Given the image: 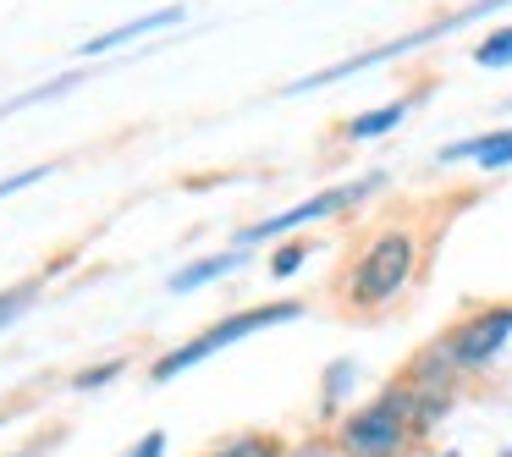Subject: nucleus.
I'll list each match as a JSON object with an SVG mask.
<instances>
[{
	"instance_id": "obj_1",
	"label": "nucleus",
	"mask_w": 512,
	"mask_h": 457,
	"mask_svg": "<svg viewBox=\"0 0 512 457\" xmlns=\"http://www.w3.org/2000/svg\"><path fill=\"white\" fill-rule=\"evenodd\" d=\"M424 270V232L413 221H386L353 248L342 270V303L353 314H386Z\"/></svg>"
},
{
	"instance_id": "obj_2",
	"label": "nucleus",
	"mask_w": 512,
	"mask_h": 457,
	"mask_svg": "<svg viewBox=\"0 0 512 457\" xmlns=\"http://www.w3.org/2000/svg\"><path fill=\"white\" fill-rule=\"evenodd\" d=\"M413 446H419V424H413V391L402 375L386 380L369 402H353L331 430L336 457H408Z\"/></svg>"
},
{
	"instance_id": "obj_3",
	"label": "nucleus",
	"mask_w": 512,
	"mask_h": 457,
	"mask_svg": "<svg viewBox=\"0 0 512 457\" xmlns=\"http://www.w3.org/2000/svg\"><path fill=\"white\" fill-rule=\"evenodd\" d=\"M512 0H468V6H457V12H446V17H435V23H424V28H413V34H402V39H386V45H375V50H358V56H342V61H331V67H320V72H303L298 83H287V100H298V94H314V89H331V83H347V78H358V72H369V67H386V61H408V56H419V50H430V45H441V39H452L457 28H468V23H479V17H496V12H507Z\"/></svg>"
},
{
	"instance_id": "obj_4",
	"label": "nucleus",
	"mask_w": 512,
	"mask_h": 457,
	"mask_svg": "<svg viewBox=\"0 0 512 457\" xmlns=\"http://www.w3.org/2000/svg\"><path fill=\"white\" fill-rule=\"evenodd\" d=\"M292 320H303V303L298 298H281V303H254V309H232V314H221L215 325H204L199 336H188L182 347H166V353L149 364V380L155 386H171L177 375H188L193 364H204V358H215V353H226V347H237V342H248V336H259V331H276V325H292Z\"/></svg>"
},
{
	"instance_id": "obj_5",
	"label": "nucleus",
	"mask_w": 512,
	"mask_h": 457,
	"mask_svg": "<svg viewBox=\"0 0 512 457\" xmlns=\"http://www.w3.org/2000/svg\"><path fill=\"white\" fill-rule=\"evenodd\" d=\"M386 182H391L386 171H364V177H353V182H331V188H320L314 199L287 204L281 215H259V221H248L243 232H237V248L287 243V237L309 232V226H320V221H336V215H353V210H364V204L375 199L380 188H386Z\"/></svg>"
},
{
	"instance_id": "obj_6",
	"label": "nucleus",
	"mask_w": 512,
	"mask_h": 457,
	"mask_svg": "<svg viewBox=\"0 0 512 457\" xmlns=\"http://www.w3.org/2000/svg\"><path fill=\"white\" fill-rule=\"evenodd\" d=\"M435 347H441V358L463 380L485 375V369L512 347V303H479V309H468L457 325H446V331L435 336Z\"/></svg>"
},
{
	"instance_id": "obj_7",
	"label": "nucleus",
	"mask_w": 512,
	"mask_h": 457,
	"mask_svg": "<svg viewBox=\"0 0 512 457\" xmlns=\"http://www.w3.org/2000/svg\"><path fill=\"white\" fill-rule=\"evenodd\" d=\"M435 166H479V171H507L512 166V127H485V133L452 138L435 149Z\"/></svg>"
},
{
	"instance_id": "obj_8",
	"label": "nucleus",
	"mask_w": 512,
	"mask_h": 457,
	"mask_svg": "<svg viewBox=\"0 0 512 457\" xmlns=\"http://www.w3.org/2000/svg\"><path fill=\"white\" fill-rule=\"evenodd\" d=\"M182 23H188V6H160V12H144V17H133V23H122V28H105V34L83 39L72 56H78V61H100V56H111V50L133 45V39L160 34V28H182Z\"/></svg>"
},
{
	"instance_id": "obj_9",
	"label": "nucleus",
	"mask_w": 512,
	"mask_h": 457,
	"mask_svg": "<svg viewBox=\"0 0 512 457\" xmlns=\"http://www.w3.org/2000/svg\"><path fill=\"white\" fill-rule=\"evenodd\" d=\"M419 100H424V89L419 94H397V100H380V105H369V111L347 116V122H342V144H375V138H386L391 127L408 122Z\"/></svg>"
},
{
	"instance_id": "obj_10",
	"label": "nucleus",
	"mask_w": 512,
	"mask_h": 457,
	"mask_svg": "<svg viewBox=\"0 0 512 457\" xmlns=\"http://www.w3.org/2000/svg\"><path fill=\"white\" fill-rule=\"evenodd\" d=\"M243 265H248V248H221V254L188 259V265H177V270L166 276V292H177V298H188V292H199V287H215V281L237 276Z\"/></svg>"
},
{
	"instance_id": "obj_11",
	"label": "nucleus",
	"mask_w": 512,
	"mask_h": 457,
	"mask_svg": "<svg viewBox=\"0 0 512 457\" xmlns=\"http://www.w3.org/2000/svg\"><path fill=\"white\" fill-rule=\"evenodd\" d=\"M358 380H364V369H358L353 358H336V364H325V375H320V419H342V413L353 408Z\"/></svg>"
},
{
	"instance_id": "obj_12",
	"label": "nucleus",
	"mask_w": 512,
	"mask_h": 457,
	"mask_svg": "<svg viewBox=\"0 0 512 457\" xmlns=\"http://www.w3.org/2000/svg\"><path fill=\"white\" fill-rule=\"evenodd\" d=\"M61 265H67V259H56V265H50V270H39V276H23V281H17V287H6V292H0V331H12V325L23 320V314L34 309L39 298H45V281L56 276Z\"/></svg>"
},
{
	"instance_id": "obj_13",
	"label": "nucleus",
	"mask_w": 512,
	"mask_h": 457,
	"mask_svg": "<svg viewBox=\"0 0 512 457\" xmlns=\"http://www.w3.org/2000/svg\"><path fill=\"white\" fill-rule=\"evenodd\" d=\"M292 446L281 441L276 430H237V435H226V441H215L204 457H287Z\"/></svg>"
},
{
	"instance_id": "obj_14",
	"label": "nucleus",
	"mask_w": 512,
	"mask_h": 457,
	"mask_svg": "<svg viewBox=\"0 0 512 457\" xmlns=\"http://www.w3.org/2000/svg\"><path fill=\"white\" fill-rule=\"evenodd\" d=\"M78 83H89V78H83V72H61V78L39 83V89H23V94H12V100H0V122H6V116H17V111H28V105L61 100V94H72Z\"/></svg>"
},
{
	"instance_id": "obj_15",
	"label": "nucleus",
	"mask_w": 512,
	"mask_h": 457,
	"mask_svg": "<svg viewBox=\"0 0 512 457\" xmlns=\"http://www.w3.org/2000/svg\"><path fill=\"white\" fill-rule=\"evenodd\" d=\"M468 56H474V67H485V72H507V67H512V28H507V23L490 28V34L479 39Z\"/></svg>"
},
{
	"instance_id": "obj_16",
	"label": "nucleus",
	"mask_w": 512,
	"mask_h": 457,
	"mask_svg": "<svg viewBox=\"0 0 512 457\" xmlns=\"http://www.w3.org/2000/svg\"><path fill=\"white\" fill-rule=\"evenodd\" d=\"M303 265H309V243H303V237H287V243H276V248H270V276H276V281H287V276H298V270Z\"/></svg>"
},
{
	"instance_id": "obj_17",
	"label": "nucleus",
	"mask_w": 512,
	"mask_h": 457,
	"mask_svg": "<svg viewBox=\"0 0 512 457\" xmlns=\"http://www.w3.org/2000/svg\"><path fill=\"white\" fill-rule=\"evenodd\" d=\"M122 375H127V358H105V364L78 369V375H72V391H105L111 380H122Z\"/></svg>"
},
{
	"instance_id": "obj_18",
	"label": "nucleus",
	"mask_w": 512,
	"mask_h": 457,
	"mask_svg": "<svg viewBox=\"0 0 512 457\" xmlns=\"http://www.w3.org/2000/svg\"><path fill=\"white\" fill-rule=\"evenodd\" d=\"M56 166H28V171H12V177H0V204L12 199V193H28V188H39V182L50 177Z\"/></svg>"
},
{
	"instance_id": "obj_19",
	"label": "nucleus",
	"mask_w": 512,
	"mask_h": 457,
	"mask_svg": "<svg viewBox=\"0 0 512 457\" xmlns=\"http://www.w3.org/2000/svg\"><path fill=\"white\" fill-rule=\"evenodd\" d=\"M116 457H166V430H144L133 446H122Z\"/></svg>"
},
{
	"instance_id": "obj_20",
	"label": "nucleus",
	"mask_w": 512,
	"mask_h": 457,
	"mask_svg": "<svg viewBox=\"0 0 512 457\" xmlns=\"http://www.w3.org/2000/svg\"><path fill=\"white\" fill-rule=\"evenodd\" d=\"M45 446H50V441H45ZM45 446H23V452H6V457H39Z\"/></svg>"
},
{
	"instance_id": "obj_21",
	"label": "nucleus",
	"mask_w": 512,
	"mask_h": 457,
	"mask_svg": "<svg viewBox=\"0 0 512 457\" xmlns=\"http://www.w3.org/2000/svg\"><path fill=\"white\" fill-rule=\"evenodd\" d=\"M430 457H463V452H452V446H446V452H430Z\"/></svg>"
},
{
	"instance_id": "obj_22",
	"label": "nucleus",
	"mask_w": 512,
	"mask_h": 457,
	"mask_svg": "<svg viewBox=\"0 0 512 457\" xmlns=\"http://www.w3.org/2000/svg\"><path fill=\"white\" fill-rule=\"evenodd\" d=\"M501 457H512V452H501Z\"/></svg>"
},
{
	"instance_id": "obj_23",
	"label": "nucleus",
	"mask_w": 512,
	"mask_h": 457,
	"mask_svg": "<svg viewBox=\"0 0 512 457\" xmlns=\"http://www.w3.org/2000/svg\"><path fill=\"white\" fill-rule=\"evenodd\" d=\"M507 105H512V100H507Z\"/></svg>"
}]
</instances>
